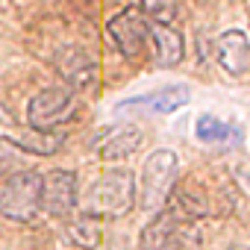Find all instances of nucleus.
Listing matches in <instances>:
<instances>
[{"label":"nucleus","instance_id":"nucleus-6","mask_svg":"<svg viewBox=\"0 0 250 250\" xmlns=\"http://www.w3.org/2000/svg\"><path fill=\"white\" fill-rule=\"evenodd\" d=\"M106 30L112 36L115 47L121 50V56H127V59H139L145 53L147 39H150V24L139 9H121L109 21Z\"/></svg>","mask_w":250,"mask_h":250},{"label":"nucleus","instance_id":"nucleus-4","mask_svg":"<svg viewBox=\"0 0 250 250\" xmlns=\"http://www.w3.org/2000/svg\"><path fill=\"white\" fill-rule=\"evenodd\" d=\"M42 212V174L15 171L0 186V215L6 221L27 224Z\"/></svg>","mask_w":250,"mask_h":250},{"label":"nucleus","instance_id":"nucleus-7","mask_svg":"<svg viewBox=\"0 0 250 250\" xmlns=\"http://www.w3.org/2000/svg\"><path fill=\"white\" fill-rule=\"evenodd\" d=\"M42 209L53 218H68L77 209V174L56 168L42 177Z\"/></svg>","mask_w":250,"mask_h":250},{"label":"nucleus","instance_id":"nucleus-15","mask_svg":"<svg viewBox=\"0 0 250 250\" xmlns=\"http://www.w3.org/2000/svg\"><path fill=\"white\" fill-rule=\"evenodd\" d=\"M180 9V0H142V15L147 18V24H162L171 27V21L177 18Z\"/></svg>","mask_w":250,"mask_h":250},{"label":"nucleus","instance_id":"nucleus-10","mask_svg":"<svg viewBox=\"0 0 250 250\" xmlns=\"http://www.w3.org/2000/svg\"><path fill=\"white\" fill-rule=\"evenodd\" d=\"M142 130L136 124H118V127H106L100 136H97V153L100 159L106 162H115V159H127L133 156L139 147H142Z\"/></svg>","mask_w":250,"mask_h":250},{"label":"nucleus","instance_id":"nucleus-14","mask_svg":"<svg viewBox=\"0 0 250 250\" xmlns=\"http://www.w3.org/2000/svg\"><path fill=\"white\" fill-rule=\"evenodd\" d=\"M65 232H68V241L74 244V247H80V250H97L100 247V221L97 218H91V215H77V218H71L68 221V227H65Z\"/></svg>","mask_w":250,"mask_h":250},{"label":"nucleus","instance_id":"nucleus-16","mask_svg":"<svg viewBox=\"0 0 250 250\" xmlns=\"http://www.w3.org/2000/svg\"><path fill=\"white\" fill-rule=\"evenodd\" d=\"M227 250H247L244 244H232V247H227Z\"/></svg>","mask_w":250,"mask_h":250},{"label":"nucleus","instance_id":"nucleus-11","mask_svg":"<svg viewBox=\"0 0 250 250\" xmlns=\"http://www.w3.org/2000/svg\"><path fill=\"white\" fill-rule=\"evenodd\" d=\"M215 59L218 65L232 74V77H241L250 65V44H247V36L241 30H227L218 36L215 42Z\"/></svg>","mask_w":250,"mask_h":250},{"label":"nucleus","instance_id":"nucleus-8","mask_svg":"<svg viewBox=\"0 0 250 250\" xmlns=\"http://www.w3.org/2000/svg\"><path fill=\"white\" fill-rule=\"evenodd\" d=\"M188 100H191V88L183 83H171V85H159L153 91H145V94L124 100V103H118V109H147L156 115H171V112L183 109Z\"/></svg>","mask_w":250,"mask_h":250},{"label":"nucleus","instance_id":"nucleus-12","mask_svg":"<svg viewBox=\"0 0 250 250\" xmlns=\"http://www.w3.org/2000/svg\"><path fill=\"white\" fill-rule=\"evenodd\" d=\"M150 39H153V47H156V65L159 68H177L183 62L186 44H183V36L174 27L150 24Z\"/></svg>","mask_w":250,"mask_h":250},{"label":"nucleus","instance_id":"nucleus-13","mask_svg":"<svg viewBox=\"0 0 250 250\" xmlns=\"http://www.w3.org/2000/svg\"><path fill=\"white\" fill-rule=\"evenodd\" d=\"M194 136L197 142L206 145H221V142H241V130H235L232 124L215 118V115H200L194 121Z\"/></svg>","mask_w":250,"mask_h":250},{"label":"nucleus","instance_id":"nucleus-9","mask_svg":"<svg viewBox=\"0 0 250 250\" xmlns=\"http://www.w3.org/2000/svg\"><path fill=\"white\" fill-rule=\"evenodd\" d=\"M56 71L65 83H71L74 88H88L97 80V62L85 47H62L56 53Z\"/></svg>","mask_w":250,"mask_h":250},{"label":"nucleus","instance_id":"nucleus-1","mask_svg":"<svg viewBox=\"0 0 250 250\" xmlns=\"http://www.w3.org/2000/svg\"><path fill=\"white\" fill-rule=\"evenodd\" d=\"M136 206V174L127 168L106 171L85 194L83 212L91 218H124Z\"/></svg>","mask_w":250,"mask_h":250},{"label":"nucleus","instance_id":"nucleus-2","mask_svg":"<svg viewBox=\"0 0 250 250\" xmlns=\"http://www.w3.org/2000/svg\"><path fill=\"white\" fill-rule=\"evenodd\" d=\"M177 177H180L177 153L168 150V147L153 150L142 165V177L136 180V200L142 203V209L145 212H159L168 203V197L174 194Z\"/></svg>","mask_w":250,"mask_h":250},{"label":"nucleus","instance_id":"nucleus-5","mask_svg":"<svg viewBox=\"0 0 250 250\" xmlns=\"http://www.w3.org/2000/svg\"><path fill=\"white\" fill-rule=\"evenodd\" d=\"M77 115V97L68 88H44L27 103V127L33 133H53Z\"/></svg>","mask_w":250,"mask_h":250},{"label":"nucleus","instance_id":"nucleus-3","mask_svg":"<svg viewBox=\"0 0 250 250\" xmlns=\"http://www.w3.org/2000/svg\"><path fill=\"white\" fill-rule=\"evenodd\" d=\"M197 244V224L171 206H162L142 229V250H194Z\"/></svg>","mask_w":250,"mask_h":250}]
</instances>
